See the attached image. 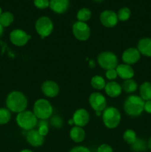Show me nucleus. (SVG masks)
<instances>
[{
  "mask_svg": "<svg viewBox=\"0 0 151 152\" xmlns=\"http://www.w3.org/2000/svg\"><path fill=\"white\" fill-rule=\"evenodd\" d=\"M7 109L13 113L22 112L28 106V99L22 92L14 91L7 95L6 99Z\"/></svg>",
  "mask_w": 151,
  "mask_h": 152,
  "instance_id": "1",
  "label": "nucleus"
},
{
  "mask_svg": "<svg viewBox=\"0 0 151 152\" xmlns=\"http://www.w3.org/2000/svg\"><path fill=\"white\" fill-rule=\"evenodd\" d=\"M144 102L141 96L130 95L124 102V111L130 117H137L144 111Z\"/></svg>",
  "mask_w": 151,
  "mask_h": 152,
  "instance_id": "2",
  "label": "nucleus"
},
{
  "mask_svg": "<svg viewBox=\"0 0 151 152\" xmlns=\"http://www.w3.org/2000/svg\"><path fill=\"white\" fill-rule=\"evenodd\" d=\"M53 106L48 100L45 99H38L34 103L33 112L37 119L40 120H47L53 114Z\"/></svg>",
  "mask_w": 151,
  "mask_h": 152,
  "instance_id": "3",
  "label": "nucleus"
},
{
  "mask_svg": "<svg viewBox=\"0 0 151 152\" xmlns=\"http://www.w3.org/2000/svg\"><path fill=\"white\" fill-rule=\"evenodd\" d=\"M16 121L18 126L25 131L32 130L38 124V119L30 111H24L17 114Z\"/></svg>",
  "mask_w": 151,
  "mask_h": 152,
  "instance_id": "4",
  "label": "nucleus"
},
{
  "mask_svg": "<svg viewBox=\"0 0 151 152\" xmlns=\"http://www.w3.org/2000/svg\"><path fill=\"white\" fill-rule=\"evenodd\" d=\"M102 120L107 128L115 129L121 122V113L115 107H107L102 113Z\"/></svg>",
  "mask_w": 151,
  "mask_h": 152,
  "instance_id": "5",
  "label": "nucleus"
},
{
  "mask_svg": "<svg viewBox=\"0 0 151 152\" xmlns=\"http://www.w3.org/2000/svg\"><path fill=\"white\" fill-rule=\"evenodd\" d=\"M97 62L99 66L105 70L115 69L118 66V57L111 51H103L98 56Z\"/></svg>",
  "mask_w": 151,
  "mask_h": 152,
  "instance_id": "6",
  "label": "nucleus"
},
{
  "mask_svg": "<svg viewBox=\"0 0 151 152\" xmlns=\"http://www.w3.org/2000/svg\"><path fill=\"white\" fill-rule=\"evenodd\" d=\"M35 28L37 34L42 38L47 37L51 34L53 31V23L47 16H41L36 20Z\"/></svg>",
  "mask_w": 151,
  "mask_h": 152,
  "instance_id": "7",
  "label": "nucleus"
},
{
  "mask_svg": "<svg viewBox=\"0 0 151 152\" xmlns=\"http://www.w3.org/2000/svg\"><path fill=\"white\" fill-rule=\"evenodd\" d=\"M73 34L79 41H87L90 37V28L86 22L77 21L72 28Z\"/></svg>",
  "mask_w": 151,
  "mask_h": 152,
  "instance_id": "8",
  "label": "nucleus"
},
{
  "mask_svg": "<svg viewBox=\"0 0 151 152\" xmlns=\"http://www.w3.org/2000/svg\"><path fill=\"white\" fill-rule=\"evenodd\" d=\"M89 103L91 108L96 112L103 111L107 108V99L99 92H93L89 96Z\"/></svg>",
  "mask_w": 151,
  "mask_h": 152,
  "instance_id": "9",
  "label": "nucleus"
},
{
  "mask_svg": "<svg viewBox=\"0 0 151 152\" xmlns=\"http://www.w3.org/2000/svg\"><path fill=\"white\" fill-rule=\"evenodd\" d=\"M31 36L27 34L25 31L21 29H15L10 34V40L14 45L22 47L25 45L30 39Z\"/></svg>",
  "mask_w": 151,
  "mask_h": 152,
  "instance_id": "10",
  "label": "nucleus"
},
{
  "mask_svg": "<svg viewBox=\"0 0 151 152\" xmlns=\"http://www.w3.org/2000/svg\"><path fill=\"white\" fill-rule=\"evenodd\" d=\"M99 19L103 26L111 28L118 24V19L117 13L111 10H105L101 13Z\"/></svg>",
  "mask_w": 151,
  "mask_h": 152,
  "instance_id": "11",
  "label": "nucleus"
},
{
  "mask_svg": "<svg viewBox=\"0 0 151 152\" xmlns=\"http://www.w3.org/2000/svg\"><path fill=\"white\" fill-rule=\"evenodd\" d=\"M141 58V53L136 48H129L126 49L122 53L121 59L124 64L131 65L139 62Z\"/></svg>",
  "mask_w": 151,
  "mask_h": 152,
  "instance_id": "12",
  "label": "nucleus"
},
{
  "mask_svg": "<svg viewBox=\"0 0 151 152\" xmlns=\"http://www.w3.org/2000/svg\"><path fill=\"white\" fill-rule=\"evenodd\" d=\"M72 119L76 126L82 128L88 124L90 121V114L84 108H79L74 112Z\"/></svg>",
  "mask_w": 151,
  "mask_h": 152,
  "instance_id": "13",
  "label": "nucleus"
},
{
  "mask_svg": "<svg viewBox=\"0 0 151 152\" xmlns=\"http://www.w3.org/2000/svg\"><path fill=\"white\" fill-rule=\"evenodd\" d=\"M41 91L44 96L53 98L59 93V86L56 82L52 80H46L41 85Z\"/></svg>",
  "mask_w": 151,
  "mask_h": 152,
  "instance_id": "14",
  "label": "nucleus"
},
{
  "mask_svg": "<svg viewBox=\"0 0 151 152\" xmlns=\"http://www.w3.org/2000/svg\"><path fill=\"white\" fill-rule=\"evenodd\" d=\"M26 140L31 146L39 147L43 145L44 141V137L41 136L38 132V130L28 131L26 134Z\"/></svg>",
  "mask_w": 151,
  "mask_h": 152,
  "instance_id": "15",
  "label": "nucleus"
},
{
  "mask_svg": "<svg viewBox=\"0 0 151 152\" xmlns=\"http://www.w3.org/2000/svg\"><path fill=\"white\" fill-rule=\"evenodd\" d=\"M70 0H50V8L58 14H62L68 10Z\"/></svg>",
  "mask_w": 151,
  "mask_h": 152,
  "instance_id": "16",
  "label": "nucleus"
},
{
  "mask_svg": "<svg viewBox=\"0 0 151 152\" xmlns=\"http://www.w3.org/2000/svg\"><path fill=\"white\" fill-rule=\"evenodd\" d=\"M117 72V75L121 79L123 80H130L132 79L134 76V71L132 68L131 65H127V64H120L115 68Z\"/></svg>",
  "mask_w": 151,
  "mask_h": 152,
  "instance_id": "17",
  "label": "nucleus"
},
{
  "mask_svg": "<svg viewBox=\"0 0 151 152\" xmlns=\"http://www.w3.org/2000/svg\"><path fill=\"white\" fill-rule=\"evenodd\" d=\"M105 93L109 96L112 98L117 97L120 96L122 91L121 86L118 83L115 81H110L109 83H106V86L105 87Z\"/></svg>",
  "mask_w": 151,
  "mask_h": 152,
  "instance_id": "18",
  "label": "nucleus"
},
{
  "mask_svg": "<svg viewBox=\"0 0 151 152\" xmlns=\"http://www.w3.org/2000/svg\"><path fill=\"white\" fill-rule=\"evenodd\" d=\"M137 49L141 54L145 56L151 57V39L142 38L139 41Z\"/></svg>",
  "mask_w": 151,
  "mask_h": 152,
  "instance_id": "19",
  "label": "nucleus"
},
{
  "mask_svg": "<svg viewBox=\"0 0 151 152\" xmlns=\"http://www.w3.org/2000/svg\"><path fill=\"white\" fill-rule=\"evenodd\" d=\"M70 137L73 142L79 143L84 141L85 138V132L79 126H74L70 132Z\"/></svg>",
  "mask_w": 151,
  "mask_h": 152,
  "instance_id": "20",
  "label": "nucleus"
},
{
  "mask_svg": "<svg viewBox=\"0 0 151 152\" xmlns=\"http://www.w3.org/2000/svg\"><path fill=\"white\" fill-rule=\"evenodd\" d=\"M140 96L144 101L151 100V83L144 82L139 87Z\"/></svg>",
  "mask_w": 151,
  "mask_h": 152,
  "instance_id": "21",
  "label": "nucleus"
},
{
  "mask_svg": "<svg viewBox=\"0 0 151 152\" xmlns=\"http://www.w3.org/2000/svg\"><path fill=\"white\" fill-rule=\"evenodd\" d=\"M90 84L92 87L96 90H102L105 88L106 86V82L102 76L96 75L92 77L90 80Z\"/></svg>",
  "mask_w": 151,
  "mask_h": 152,
  "instance_id": "22",
  "label": "nucleus"
},
{
  "mask_svg": "<svg viewBox=\"0 0 151 152\" xmlns=\"http://www.w3.org/2000/svg\"><path fill=\"white\" fill-rule=\"evenodd\" d=\"M121 88L126 93H133L136 91L138 88V85L135 80L130 79V80H126L123 82L121 85Z\"/></svg>",
  "mask_w": 151,
  "mask_h": 152,
  "instance_id": "23",
  "label": "nucleus"
},
{
  "mask_svg": "<svg viewBox=\"0 0 151 152\" xmlns=\"http://www.w3.org/2000/svg\"><path fill=\"white\" fill-rule=\"evenodd\" d=\"M13 20H14V16H13V13L9 11L4 12L0 16V25L3 28L10 26L13 23Z\"/></svg>",
  "mask_w": 151,
  "mask_h": 152,
  "instance_id": "24",
  "label": "nucleus"
},
{
  "mask_svg": "<svg viewBox=\"0 0 151 152\" xmlns=\"http://www.w3.org/2000/svg\"><path fill=\"white\" fill-rule=\"evenodd\" d=\"M92 16V12L87 7H82V8L80 9L78 11L76 15V17L78 21L82 22H86L88 20H90V19Z\"/></svg>",
  "mask_w": 151,
  "mask_h": 152,
  "instance_id": "25",
  "label": "nucleus"
},
{
  "mask_svg": "<svg viewBox=\"0 0 151 152\" xmlns=\"http://www.w3.org/2000/svg\"><path fill=\"white\" fill-rule=\"evenodd\" d=\"M123 139L129 145H133L137 140L136 133L132 129H127L123 134Z\"/></svg>",
  "mask_w": 151,
  "mask_h": 152,
  "instance_id": "26",
  "label": "nucleus"
},
{
  "mask_svg": "<svg viewBox=\"0 0 151 152\" xmlns=\"http://www.w3.org/2000/svg\"><path fill=\"white\" fill-rule=\"evenodd\" d=\"M130 15H131V11H130V8L127 7H121L117 13L118 20L121 21V22H125V21L128 20L130 17Z\"/></svg>",
  "mask_w": 151,
  "mask_h": 152,
  "instance_id": "27",
  "label": "nucleus"
},
{
  "mask_svg": "<svg viewBox=\"0 0 151 152\" xmlns=\"http://www.w3.org/2000/svg\"><path fill=\"white\" fill-rule=\"evenodd\" d=\"M11 118L10 111L7 108H0V125L7 124Z\"/></svg>",
  "mask_w": 151,
  "mask_h": 152,
  "instance_id": "28",
  "label": "nucleus"
},
{
  "mask_svg": "<svg viewBox=\"0 0 151 152\" xmlns=\"http://www.w3.org/2000/svg\"><path fill=\"white\" fill-rule=\"evenodd\" d=\"M132 145V149L136 152H142L147 149V145L144 140L142 139H137Z\"/></svg>",
  "mask_w": 151,
  "mask_h": 152,
  "instance_id": "29",
  "label": "nucleus"
},
{
  "mask_svg": "<svg viewBox=\"0 0 151 152\" xmlns=\"http://www.w3.org/2000/svg\"><path fill=\"white\" fill-rule=\"evenodd\" d=\"M37 125L38 126V132H39L41 136L45 137L49 132L48 123L47 122V120H40V122Z\"/></svg>",
  "mask_w": 151,
  "mask_h": 152,
  "instance_id": "30",
  "label": "nucleus"
},
{
  "mask_svg": "<svg viewBox=\"0 0 151 152\" xmlns=\"http://www.w3.org/2000/svg\"><path fill=\"white\" fill-rule=\"evenodd\" d=\"M50 123L56 129H60L63 126V120L59 116H53L50 118Z\"/></svg>",
  "mask_w": 151,
  "mask_h": 152,
  "instance_id": "31",
  "label": "nucleus"
},
{
  "mask_svg": "<svg viewBox=\"0 0 151 152\" xmlns=\"http://www.w3.org/2000/svg\"><path fill=\"white\" fill-rule=\"evenodd\" d=\"M33 4L37 8L43 10L50 6V0H34Z\"/></svg>",
  "mask_w": 151,
  "mask_h": 152,
  "instance_id": "32",
  "label": "nucleus"
},
{
  "mask_svg": "<svg viewBox=\"0 0 151 152\" xmlns=\"http://www.w3.org/2000/svg\"><path fill=\"white\" fill-rule=\"evenodd\" d=\"M105 77H106L107 79H108L109 80H115V79H116L118 75H117V72L115 68V69L107 70L106 72H105Z\"/></svg>",
  "mask_w": 151,
  "mask_h": 152,
  "instance_id": "33",
  "label": "nucleus"
},
{
  "mask_svg": "<svg viewBox=\"0 0 151 152\" xmlns=\"http://www.w3.org/2000/svg\"><path fill=\"white\" fill-rule=\"evenodd\" d=\"M97 152H113V148L107 144H102L97 148Z\"/></svg>",
  "mask_w": 151,
  "mask_h": 152,
  "instance_id": "34",
  "label": "nucleus"
},
{
  "mask_svg": "<svg viewBox=\"0 0 151 152\" xmlns=\"http://www.w3.org/2000/svg\"><path fill=\"white\" fill-rule=\"evenodd\" d=\"M69 152H90V151L87 147L80 145V146L73 147Z\"/></svg>",
  "mask_w": 151,
  "mask_h": 152,
  "instance_id": "35",
  "label": "nucleus"
},
{
  "mask_svg": "<svg viewBox=\"0 0 151 152\" xmlns=\"http://www.w3.org/2000/svg\"><path fill=\"white\" fill-rule=\"evenodd\" d=\"M144 111H145L148 114H151V100L145 101L144 106Z\"/></svg>",
  "mask_w": 151,
  "mask_h": 152,
  "instance_id": "36",
  "label": "nucleus"
},
{
  "mask_svg": "<svg viewBox=\"0 0 151 152\" xmlns=\"http://www.w3.org/2000/svg\"><path fill=\"white\" fill-rule=\"evenodd\" d=\"M3 32H4V28H3V27L0 25V37L2 36Z\"/></svg>",
  "mask_w": 151,
  "mask_h": 152,
  "instance_id": "37",
  "label": "nucleus"
},
{
  "mask_svg": "<svg viewBox=\"0 0 151 152\" xmlns=\"http://www.w3.org/2000/svg\"><path fill=\"white\" fill-rule=\"evenodd\" d=\"M147 147L150 148V149L151 150V137L150 138L149 140H148V142H147Z\"/></svg>",
  "mask_w": 151,
  "mask_h": 152,
  "instance_id": "38",
  "label": "nucleus"
},
{
  "mask_svg": "<svg viewBox=\"0 0 151 152\" xmlns=\"http://www.w3.org/2000/svg\"><path fill=\"white\" fill-rule=\"evenodd\" d=\"M20 152H33V151H31V150H30V149H23V150H22Z\"/></svg>",
  "mask_w": 151,
  "mask_h": 152,
  "instance_id": "39",
  "label": "nucleus"
},
{
  "mask_svg": "<svg viewBox=\"0 0 151 152\" xmlns=\"http://www.w3.org/2000/svg\"><path fill=\"white\" fill-rule=\"evenodd\" d=\"M68 123H69L70 125H73L74 123H73V119H71V120H70L69 121H68Z\"/></svg>",
  "mask_w": 151,
  "mask_h": 152,
  "instance_id": "40",
  "label": "nucleus"
},
{
  "mask_svg": "<svg viewBox=\"0 0 151 152\" xmlns=\"http://www.w3.org/2000/svg\"><path fill=\"white\" fill-rule=\"evenodd\" d=\"M94 1H96V2H101L102 1H103V0H93Z\"/></svg>",
  "mask_w": 151,
  "mask_h": 152,
  "instance_id": "41",
  "label": "nucleus"
},
{
  "mask_svg": "<svg viewBox=\"0 0 151 152\" xmlns=\"http://www.w3.org/2000/svg\"><path fill=\"white\" fill-rule=\"evenodd\" d=\"M1 13H2V10H1V8L0 7V16L1 15Z\"/></svg>",
  "mask_w": 151,
  "mask_h": 152,
  "instance_id": "42",
  "label": "nucleus"
}]
</instances>
